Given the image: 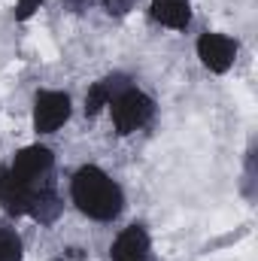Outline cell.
I'll list each match as a JSON object with an SVG mask.
<instances>
[{
    "label": "cell",
    "mask_w": 258,
    "mask_h": 261,
    "mask_svg": "<svg viewBox=\"0 0 258 261\" xmlns=\"http://www.w3.org/2000/svg\"><path fill=\"white\" fill-rule=\"evenodd\" d=\"M128 79L125 76H110V79H104V82H97L91 91H88V97H85V110L88 113H97L100 107H107V103H113L122 91H128Z\"/></svg>",
    "instance_id": "ba28073f"
},
{
    "label": "cell",
    "mask_w": 258,
    "mask_h": 261,
    "mask_svg": "<svg viewBox=\"0 0 258 261\" xmlns=\"http://www.w3.org/2000/svg\"><path fill=\"white\" fill-rule=\"evenodd\" d=\"M149 255V237L140 225H134L128 231L119 234L116 246H113V258L116 261H146Z\"/></svg>",
    "instance_id": "52a82bcc"
},
{
    "label": "cell",
    "mask_w": 258,
    "mask_h": 261,
    "mask_svg": "<svg viewBox=\"0 0 258 261\" xmlns=\"http://www.w3.org/2000/svg\"><path fill=\"white\" fill-rule=\"evenodd\" d=\"M152 116V100L146 94H140L137 88H128L122 91L116 100H113V122L119 134H131V130L143 128Z\"/></svg>",
    "instance_id": "7a4b0ae2"
},
{
    "label": "cell",
    "mask_w": 258,
    "mask_h": 261,
    "mask_svg": "<svg viewBox=\"0 0 258 261\" xmlns=\"http://www.w3.org/2000/svg\"><path fill=\"white\" fill-rule=\"evenodd\" d=\"M73 200L91 219H116L122 210L119 186L97 167H82L73 176Z\"/></svg>",
    "instance_id": "6da1fadb"
},
{
    "label": "cell",
    "mask_w": 258,
    "mask_h": 261,
    "mask_svg": "<svg viewBox=\"0 0 258 261\" xmlns=\"http://www.w3.org/2000/svg\"><path fill=\"white\" fill-rule=\"evenodd\" d=\"M43 0H18V18H31L37 9H40Z\"/></svg>",
    "instance_id": "7c38bea8"
},
{
    "label": "cell",
    "mask_w": 258,
    "mask_h": 261,
    "mask_svg": "<svg viewBox=\"0 0 258 261\" xmlns=\"http://www.w3.org/2000/svg\"><path fill=\"white\" fill-rule=\"evenodd\" d=\"M31 197H34L31 182L18 179L12 170H0V203L6 206V213H28Z\"/></svg>",
    "instance_id": "5b68a950"
},
{
    "label": "cell",
    "mask_w": 258,
    "mask_h": 261,
    "mask_svg": "<svg viewBox=\"0 0 258 261\" xmlns=\"http://www.w3.org/2000/svg\"><path fill=\"white\" fill-rule=\"evenodd\" d=\"M58 210H61V203H58V197L52 195L49 189H46V192H37V189H34L31 210H28V213H34L40 222H52V219L58 216Z\"/></svg>",
    "instance_id": "30bf717a"
},
{
    "label": "cell",
    "mask_w": 258,
    "mask_h": 261,
    "mask_svg": "<svg viewBox=\"0 0 258 261\" xmlns=\"http://www.w3.org/2000/svg\"><path fill=\"white\" fill-rule=\"evenodd\" d=\"M152 15L167 28H186L192 18L189 0H152Z\"/></svg>",
    "instance_id": "9c48e42d"
},
{
    "label": "cell",
    "mask_w": 258,
    "mask_h": 261,
    "mask_svg": "<svg viewBox=\"0 0 258 261\" xmlns=\"http://www.w3.org/2000/svg\"><path fill=\"white\" fill-rule=\"evenodd\" d=\"M52 167V152L46 149V146H28V149H21L18 155H15V161H12V173L18 176V179H24V182H34L40 173H46Z\"/></svg>",
    "instance_id": "8992f818"
},
{
    "label": "cell",
    "mask_w": 258,
    "mask_h": 261,
    "mask_svg": "<svg viewBox=\"0 0 258 261\" xmlns=\"http://www.w3.org/2000/svg\"><path fill=\"white\" fill-rule=\"evenodd\" d=\"M197 55H200L203 67H210L213 73H225L228 67L234 64L237 46L228 37H222V34H203L197 40Z\"/></svg>",
    "instance_id": "277c9868"
},
{
    "label": "cell",
    "mask_w": 258,
    "mask_h": 261,
    "mask_svg": "<svg viewBox=\"0 0 258 261\" xmlns=\"http://www.w3.org/2000/svg\"><path fill=\"white\" fill-rule=\"evenodd\" d=\"M107 3V9L113 12V15H125L131 6H134V0H104Z\"/></svg>",
    "instance_id": "4fadbf2b"
},
{
    "label": "cell",
    "mask_w": 258,
    "mask_h": 261,
    "mask_svg": "<svg viewBox=\"0 0 258 261\" xmlns=\"http://www.w3.org/2000/svg\"><path fill=\"white\" fill-rule=\"evenodd\" d=\"M70 116V97L61 91H43L37 94V110H34V128L40 134H52L61 128Z\"/></svg>",
    "instance_id": "3957f363"
},
{
    "label": "cell",
    "mask_w": 258,
    "mask_h": 261,
    "mask_svg": "<svg viewBox=\"0 0 258 261\" xmlns=\"http://www.w3.org/2000/svg\"><path fill=\"white\" fill-rule=\"evenodd\" d=\"M0 261H21V240L12 231H0Z\"/></svg>",
    "instance_id": "8fae6325"
}]
</instances>
